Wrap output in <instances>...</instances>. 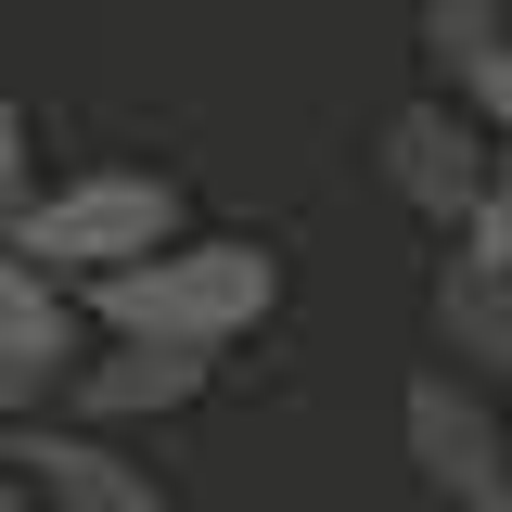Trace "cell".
I'll use <instances>...</instances> for the list:
<instances>
[{"instance_id": "14", "label": "cell", "mask_w": 512, "mask_h": 512, "mask_svg": "<svg viewBox=\"0 0 512 512\" xmlns=\"http://www.w3.org/2000/svg\"><path fill=\"white\" fill-rule=\"evenodd\" d=\"M0 512H52L39 487H26V461H13V436H0Z\"/></svg>"}, {"instance_id": "6", "label": "cell", "mask_w": 512, "mask_h": 512, "mask_svg": "<svg viewBox=\"0 0 512 512\" xmlns=\"http://www.w3.org/2000/svg\"><path fill=\"white\" fill-rule=\"evenodd\" d=\"M205 384H218V359H205V346H141V333H103V346L64 372V410H77V423H103V436H128V423H180Z\"/></svg>"}, {"instance_id": "1", "label": "cell", "mask_w": 512, "mask_h": 512, "mask_svg": "<svg viewBox=\"0 0 512 512\" xmlns=\"http://www.w3.org/2000/svg\"><path fill=\"white\" fill-rule=\"evenodd\" d=\"M269 308H282V256L256 244V231H180L167 256H141V269H116V282H90V333L205 346V359H231Z\"/></svg>"}, {"instance_id": "5", "label": "cell", "mask_w": 512, "mask_h": 512, "mask_svg": "<svg viewBox=\"0 0 512 512\" xmlns=\"http://www.w3.org/2000/svg\"><path fill=\"white\" fill-rule=\"evenodd\" d=\"M13 461H26V487H39L52 512H180L141 448L103 436V423H77V410H39V423L13 436Z\"/></svg>"}, {"instance_id": "7", "label": "cell", "mask_w": 512, "mask_h": 512, "mask_svg": "<svg viewBox=\"0 0 512 512\" xmlns=\"http://www.w3.org/2000/svg\"><path fill=\"white\" fill-rule=\"evenodd\" d=\"M103 333H90V295L64 282V269H39L26 256V231L0 218V359H52V372H77Z\"/></svg>"}, {"instance_id": "10", "label": "cell", "mask_w": 512, "mask_h": 512, "mask_svg": "<svg viewBox=\"0 0 512 512\" xmlns=\"http://www.w3.org/2000/svg\"><path fill=\"white\" fill-rule=\"evenodd\" d=\"M39 141H26V103H13V90H0V218H26V205H39Z\"/></svg>"}, {"instance_id": "4", "label": "cell", "mask_w": 512, "mask_h": 512, "mask_svg": "<svg viewBox=\"0 0 512 512\" xmlns=\"http://www.w3.org/2000/svg\"><path fill=\"white\" fill-rule=\"evenodd\" d=\"M487 167H500V128L474 116L461 90H423V103H397L384 116V192L423 218V231H474V205H487Z\"/></svg>"}, {"instance_id": "13", "label": "cell", "mask_w": 512, "mask_h": 512, "mask_svg": "<svg viewBox=\"0 0 512 512\" xmlns=\"http://www.w3.org/2000/svg\"><path fill=\"white\" fill-rule=\"evenodd\" d=\"M461 103H474V116H487V128H500V141H512V52L487 64V77H474V90H461Z\"/></svg>"}, {"instance_id": "15", "label": "cell", "mask_w": 512, "mask_h": 512, "mask_svg": "<svg viewBox=\"0 0 512 512\" xmlns=\"http://www.w3.org/2000/svg\"><path fill=\"white\" fill-rule=\"evenodd\" d=\"M0 13H13V0H0Z\"/></svg>"}, {"instance_id": "11", "label": "cell", "mask_w": 512, "mask_h": 512, "mask_svg": "<svg viewBox=\"0 0 512 512\" xmlns=\"http://www.w3.org/2000/svg\"><path fill=\"white\" fill-rule=\"evenodd\" d=\"M39 410H64V372L52 359H0V436H26Z\"/></svg>"}, {"instance_id": "2", "label": "cell", "mask_w": 512, "mask_h": 512, "mask_svg": "<svg viewBox=\"0 0 512 512\" xmlns=\"http://www.w3.org/2000/svg\"><path fill=\"white\" fill-rule=\"evenodd\" d=\"M13 231H26V256H39V269H64V282L90 295V282H116V269H141V256L180 244V231H192V192L167 180V167H128V154H116V167L52 180Z\"/></svg>"}, {"instance_id": "12", "label": "cell", "mask_w": 512, "mask_h": 512, "mask_svg": "<svg viewBox=\"0 0 512 512\" xmlns=\"http://www.w3.org/2000/svg\"><path fill=\"white\" fill-rule=\"evenodd\" d=\"M461 256H487V269H512V141H500V167H487V205H474V231H461Z\"/></svg>"}, {"instance_id": "3", "label": "cell", "mask_w": 512, "mask_h": 512, "mask_svg": "<svg viewBox=\"0 0 512 512\" xmlns=\"http://www.w3.org/2000/svg\"><path fill=\"white\" fill-rule=\"evenodd\" d=\"M397 448H410V474H423V500L448 512H512V410L500 384L474 372H410L397 384Z\"/></svg>"}, {"instance_id": "9", "label": "cell", "mask_w": 512, "mask_h": 512, "mask_svg": "<svg viewBox=\"0 0 512 512\" xmlns=\"http://www.w3.org/2000/svg\"><path fill=\"white\" fill-rule=\"evenodd\" d=\"M423 52H436L448 77L474 90V77L512 52V0H423Z\"/></svg>"}, {"instance_id": "8", "label": "cell", "mask_w": 512, "mask_h": 512, "mask_svg": "<svg viewBox=\"0 0 512 512\" xmlns=\"http://www.w3.org/2000/svg\"><path fill=\"white\" fill-rule=\"evenodd\" d=\"M436 359L448 372H474V384H512V269H487V256H436Z\"/></svg>"}]
</instances>
